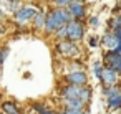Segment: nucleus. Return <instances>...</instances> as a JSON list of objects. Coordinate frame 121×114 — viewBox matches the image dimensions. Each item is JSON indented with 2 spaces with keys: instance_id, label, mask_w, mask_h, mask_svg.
I'll list each match as a JSON object with an SVG mask.
<instances>
[{
  "instance_id": "nucleus-1",
  "label": "nucleus",
  "mask_w": 121,
  "mask_h": 114,
  "mask_svg": "<svg viewBox=\"0 0 121 114\" xmlns=\"http://www.w3.org/2000/svg\"><path fill=\"white\" fill-rule=\"evenodd\" d=\"M61 98L63 99H80L85 106L90 104L91 101V89L88 86H73L66 84L61 89Z\"/></svg>"
},
{
  "instance_id": "nucleus-2",
  "label": "nucleus",
  "mask_w": 121,
  "mask_h": 114,
  "mask_svg": "<svg viewBox=\"0 0 121 114\" xmlns=\"http://www.w3.org/2000/svg\"><path fill=\"white\" fill-rule=\"evenodd\" d=\"M66 32H68L66 40H70L73 43L81 41V38L85 37V25H83L81 20H73L66 25Z\"/></svg>"
},
{
  "instance_id": "nucleus-3",
  "label": "nucleus",
  "mask_w": 121,
  "mask_h": 114,
  "mask_svg": "<svg viewBox=\"0 0 121 114\" xmlns=\"http://www.w3.org/2000/svg\"><path fill=\"white\" fill-rule=\"evenodd\" d=\"M104 66L113 69L118 76H121V56L118 55V51L114 50L104 51Z\"/></svg>"
},
{
  "instance_id": "nucleus-4",
  "label": "nucleus",
  "mask_w": 121,
  "mask_h": 114,
  "mask_svg": "<svg viewBox=\"0 0 121 114\" xmlns=\"http://www.w3.org/2000/svg\"><path fill=\"white\" fill-rule=\"evenodd\" d=\"M37 13H38V12H37L35 8H32V7H20V8L15 12L13 20H15L17 25H27L28 22H32V20L35 18Z\"/></svg>"
},
{
  "instance_id": "nucleus-5",
  "label": "nucleus",
  "mask_w": 121,
  "mask_h": 114,
  "mask_svg": "<svg viewBox=\"0 0 121 114\" xmlns=\"http://www.w3.org/2000/svg\"><path fill=\"white\" fill-rule=\"evenodd\" d=\"M56 51L60 53V55H63V56H68V58H71V56H76L78 53H80V48H78V45L76 43H73V41H70V40H60L58 43H56Z\"/></svg>"
},
{
  "instance_id": "nucleus-6",
  "label": "nucleus",
  "mask_w": 121,
  "mask_h": 114,
  "mask_svg": "<svg viewBox=\"0 0 121 114\" xmlns=\"http://www.w3.org/2000/svg\"><path fill=\"white\" fill-rule=\"evenodd\" d=\"M65 81L68 84H73V86H86L88 76L83 69H76V71H71V73L65 74Z\"/></svg>"
},
{
  "instance_id": "nucleus-7",
  "label": "nucleus",
  "mask_w": 121,
  "mask_h": 114,
  "mask_svg": "<svg viewBox=\"0 0 121 114\" xmlns=\"http://www.w3.org/2000/svg\"><path fill=\"white\" fill-rule=\"evenodd\" d=\"M50 13H52L53 18L56 20L58 28L63 27V25H68L70 22H73V17H71V13L68 12V8H58V7H56V8H53Z\"/></svg>"
},
{
  "instance_id": "nucleus-8",
  "label": "nucleus",
  "mask_w": 121,
  "mask_h": 114,
  "mask_svg": "<svg viewBox=\"0 0 121 114\" xmlns=\"http://www.w3.org/2000/svg\"><path fill=\"white\" fill-rule=\"evenodd\" d=\"M101 45H104L106 50H114V51H116V50L121 46V40H119L118 37H114L113 32H108V33L103 35V38H101Z\"/></svg>"
},
{
  "instance_id": "nucleus-9",
  "label": "nucleus",
  "mask_w": 121,
  "mask_h": 114,
  "mask_svg": "<svg viewBox=\"0 0 121 114\" xmlns=\"http://www.w3.org/2000/svg\"><path fill=\"white\" fill-rule=\"evenodd\" d=\"M66 8H68V12L71 13L73 20H81V18H85V15H86L85 4H80V2H71Z\"/></svg>"
},
{
  "instance_id": "nucleus-10",
  "label": "nucleus",
  "mask_w": 121,
  "mask_h": 114,
  "mask_svg": "<svg viewBox=\"0 0 121 114\" xmlns=\"http://www.w3.org/2000/svg\"><path fill=\"white\" fill-rule=\"evenodd\" d=\"M101 83L104 84V88L116 86V83H118V74H116L113 69H109V68L104 66V69H103V76H101Z\"/></svg>"
},
{
  "instance_id": "nucleus-11",
  "label": "nucleus",
  "mask_w": 121,
  "mask_h": 114,
  "mask_svg": "<svg viewBox=\"0 0 121 114\" xmlns=\"http://www.w3.org/2000/svg\"><path fill=\"white\" fill-rule=\"evenodd\" d=\"M45 33L47 35H53L56 30H58V23H56V20L53 18V15L52 13H48L47 17H45Z\"/></svg>"
},
{
  "instance_id": "nucleus-12",
  "label": "nucleus",
  "mask_w": 121,
  "mask_h": 114,
  "mask_svg": "<svg viewBox=\"0 0 121 114\" xmlns=\"http://www.w3.org/2000/svg\"><path fill=\"white\" fill-rule=\"evenodd\" d=\"M106 106H108L109 109H119V107H121V93L106 98Z\"/></svg>"
},
{
  "instance_id": "nucleus-13",
  "label": "nucleus",
  "mask_w": 121,
  "mask_h": 114,
  "mask_svg": "<svg viewBox=\"0 0 121 114\" xmlns=\"http://www.w3.org/2000/svg\"><path fill=\"white\" fill-rule=\"evenodd\" d=\"M2 111H4L5 114H20V111H18L17 104H15V102H12V101H5V102L2 104Z\"/></svg>"
},
{
  "instance_id": "nucleus-14",
  "label": "nucleus",
  "mask_w": 121,
  "mask_h": 114,
  "mask_svg": "<svg viewBox=\"0 0 121 114\" xmlns=\"http://www.w3.org/2000/svg\"><path fill=\"white\" fill-rule=\"evenodd\" d=\"M66 107H73V109H85V104L80 99H63Z\"/></svg>"
},
{
  "instance_id": "nucleus-15",
  "label": "nucleus",
  "mask_w": 121,
  "mask_h": 114,
  "mask_svg": "<svg viewBox=\"0 0 121 114\" xmlns=\"http://www.w3.org/2000/svg\"><path fill=\"white\" fill-rule=\"evenodd\" d=\"M45 17H47V15H43L42 12H38V13L35 15V18H33V25H35V28H37V30L45 27Z\"/></svg>"
},
{
  "instance_id": "nucleus-16",
  "label": "nucleus",
  "mask_w": 121,
  "mask_h": 114,
  "mask_svg": "<svg viewBox=\"0 0 121 114\" xmlns=\"http://www.w3.org/2000/svg\"><path fill=\"white\" fill-rule=\"evenodd\" d=\"M103 69H104V66L99 63V61H95L93 63V73H95V76L101 81V76H103Z\"/></svg>"
},
{
  "instance_id": "nucleus-17",
  "label": "nucleus",
  "mask_w": 121,
  "mask_h": 114,
  "mask_svg": "<svg viewBox=\"0 0 121 114\" xmlns=\"http://www.w3.org/2000/svg\"><path fill=\"white\" fill-rule=\"evenodd\" d=\"M118 93H121V89H119L118 86H109V88H103V94H104L106 98H109V96H114V94H118Z\"/></svg>"
},
{
  "instance_id": "nucleus-18",
  "label": "nucleus",
  "mask_w": 121,
  "mask_h": 114,
  "mask_svg": "<svg viewBox=\"0 0 121 114\" xmlns=\"http://www.w3.org/2000/svg\"><path fill=\"white\" fill-rule=\"evenodd\" d=\"M108 25H109V30H111V32H113L114 28L121 27V15H119V17H113V18L108 22Z\"/></svg>"
},
{
  "instance_id": "nucleus-19",
  "label": "nucleus",
  "mask_w": 121,
  "mask_h": 114,
  "mask_svg": "<svg viewBox=\"0 0 121 114\" xmlns=\"http://www.w3.org/2000/svg\"><path fill=\"white\" fill-rule=\"evenodd\" d=\"M66 35H68V32H66V25L60 27V28L55 32V37H56V38H60V40H66Z\"/></svg>"
},
{
  "instance_id": "nucleus-20",
  "label": "nucleus",
  "mask_w": 121,
  "mask_h": 114,
  "mask_svg": "<svg viewBox=\"0 0 121 114\" xmlns=\"http://www.w3.org/2000/svg\"><path fill=\"white\" fill-rule=\"evenodd\" d=\"M9 56V46H4V48H0V66L4 65L5 58Z\"/></svg>"
},
{
  "instance_id": "nucleus-21",
  "label": "nucleus",
  "mask_w": 121,
  "mask_h": 114,
  "mask_svg": "<svg viewBox=\"0 0 121 114\" xmlns=\"http://www.w3.org/2000/svg\"><path fill=\"white\" fill-rule=\"evenodd\" d=\"M83 111H85V109H73V107H66V106H65L63 114H85Z\"/></svg>"
},
{
  "instance_id": "nucleus-22",
  "label": "nucleus",
  "mask_w": 121,
  "mask_h": 114,
  "mask_svg": "<svg viewBox=\"0 0 121 114\" xmlns=\"http://www.w3.org/2000/svg\"><path fill=\"white\" fill-rule=\"evenodd\" d=\"M53 2L56 4V7H58V8H66V7L73 2V0H53Z\"/></svg>"
},
{
  "instance_id": "nucleus-23",
  "label": "nucleus",
  "mask_w": 121,
  "mask_h": 114,
  "mask_svg": "<svg viewBox=\"0 0 121 114\" xmlns=\"http://www.w3.org/2000/svg\"><path fill=\"white\" fill-rule=\"evenodd\" d=\"M35 107L38 109V111H37L38 114H55L52 109H47V107H43V106H35Z\"/></svg>"
},
{
  "instance_id": "nucleus-24",
  "label": "nucleus",
  "mask_w": 121,
  "mask_h": 114,
  "mask_svg": "<svg viewBox=\"0 0 121 114\" xmlns=\"http://www.w3.org/2000/svg\"><path fill=\"white\" fill-rule=\"evenodd\" d=\"M88 46H90V48L98 46V38H96V37H90V40H88Z\"/></svg>"
},
{
  "instance_id": "nucleus-25",
  "label": "nucleus",
  "mask_w": 121,
  "mask_h": 114,
  "mask_svg": "<svg viewBox=\"0 0 121 114\" xmlns=\"http://www.w3.org/2000/svg\"><path fill=\"white\" fill-rule=\"evenodd\" d=\"M98 23H99V20H98V17H96V15L90 18V25H91L93 28H96V27H98Z\"/></svg>"
},
{
  "instance_id": "nucleus-26",
  "label": "nucleus",
  "mask_w": 121,
  "mask_h": 114,
  "mask_svg": "<svg viewBox=\"0 0 121 114\" xmlns=\"http://www.w3.org/2000/svg\"><path fill=\"white\" fill-rule=\"evenodd\" d=\"M73 2H80V4H85L86 0H73Z\"/></svg>"
},
{
  "instance_id": "nucleus-27",
  "label": "nucleus",
  "mask_w": 121,
  "mask_h": 114,
  "mask_svg": "<svg viewBox=\"0 0 121 114\" xmlns=\"http://www.w3.org/2000/svg\"><path fill=\"white\" fill-rule=\"evenodd\" d=\"M116 51H118V55H119V56H121V46H119V48H118V50H116Z\"/></svg>"
},
{
  "instance_id": "nucleus-28",
  "label": "nucleus",
  "mask_w": 121,
  "mask_h": 114,
  "mask_svg": "<svg viewBox=\"0 0 121 114\" xmlns=\"http://www.w3.org/2000/svg\"><path fill=\"white\" fill-rule=\"evenodd\" d=\"M0 18H4V12H2V8H0Z\"/></svg>"
},
{
  "instance_id": "nucleus-29",
  "label": "nucleus",
  "mask_w": 121,
  "mask_h": 114,
  "mask_svg": "<svg viewBox=\"0 0 121 114\" xmlns=\"http://www.w3.org/2000/svg\"><path fill=\"white\" fill-rule=\"evenodd\" d=\"M10 2H15V0H10Z\"/></svg>"
},
{
  "instance_id": "nucleus-30",
  "label": "nucleus",
  "mask_w": 121,
  "mask_h": 114,
  "mask_svg": "<svg viewBox=\"0 0 121 114\" xmlns=\"http://www.w3.org/2000/svg\"><path fill=\"white\" fill-rule=\"evenodd\" d=\"M47 2H50V0H47Z\"/></svg>"
}]
</instances>
